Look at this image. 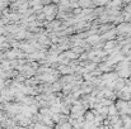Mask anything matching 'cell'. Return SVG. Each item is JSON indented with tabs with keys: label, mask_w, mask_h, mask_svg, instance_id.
Returning a JSON list of instances; mask_svg holds the SVG:
<instances>
[{
	"label": "cell",
	"mask_w": 131,
	"mask_h": 129,
	"mask_svg": "<svg viewBox=\"0 0 131 129\" xmlns=\"http://www.w3.org/2000/svg\"><path fill=\"white\" fill-rule=\"evenodd\" d=\"M117 32L118 33H125V32H131V27L129 24H121L120 27H118V29H117Z\"/></svg>",
	"instance_id": "obj_1"
},
{
	"label": "cell",
	"mask_w": 131,
	"mask_h": 129,
	"mask_svg": "<svg viewBox=\"0 0 131 129\" xmlns=\"http://www.w3.org/2000/svg\"><path fill=\"white\" fill-rule=\"evenodd\" d=\"M108 115L110 117H115V115H117V109H116V106L112 104V105H110V108H108Z\"/></svg>",
	"instance_id": "obj_2"
},
{
	"label": "cell",
	"mask_w": 131,
	"mask_h": 129,
	"mask_svg": "<svg viewBox=\"0 0 131 129\" xmlns=\"http://www.w3.org/2000/svg\"><path fill=\"white\" fill-rule=\"evenodd\" d=\"M130 70L129 68H122V70H118V76L121 77H126V76H130Z\"/></svg>",
	"instance_id": "obj_3"
},
{
	"label": "cell",
	"mask_w": 131,
	"mask_h": 129,
	"mask_svg": "<svg viewBox=\"0 0 131 129\" xmlns=\"http://www.w3.org/2000/svg\"><path fill=\"white\" fill-rule=\"evenodd\" d=\"M113 44H115V42H110V43H107V44H106L104 47H106V49H108V48H111V47H112Z\"/></svg>",
	"instance_id": "obj_4"
}]
</instances>
